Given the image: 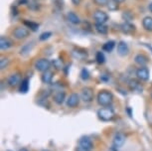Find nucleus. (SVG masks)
Instances as JSON below:
<instances>
[{
  "mask_svg": "<svg viewBox=\"0 0 152 151\" xmlns=\"http://www.w3.org/2000/svg\"><path fill=\"white\" fill-rule=\"evenodd\" d=\"M114 47H115V42L108 41V42L105 43V44H104V46H102V50H104V52L110 53L111 51L114 49Z\"/></svg>",
  "mask_w": 152,
  "mask_h": 151,
  "instance_id": "nucleus-22",
  "label": "nucleus"
},
{
  "mask_svg": "<svg viewBox=\"0 0 152 151\" xmlns=\"http://www.w3.org/2000/svg\"><path fill=\"white\" fill-rule=\"evenodd\" d=\"M151 98H152V93H151Z\"/></svg>",
  "mask_w": 152,
  "mask_h": 151,
  "instance_id": "nucleus-40",
  "label": "nucleus"
},
{
  "mask_svg": "<svg viewBox=\"0 0 152 151\" xmlns=\"http://www.w3.org/2000/svg\"><path fill=\"white\" fill-rule=\"evenodd\" d=\"M93 17H94V19L96 20V23H99V24H104L108 20V15L102 10L94 11Z\"/></svg>",
  "mask_w": 152,
  "mask_h": 151,
  "instance_id": "nucleus-5",
  "label": "nucleus"
},
{
  "mask_svg": "<svg viewBox=\"0 0 152 151\" xmlns=\"http://www.w3.org/2000/svg\"><path fill=\"white\" fill-rule=\"evenodd\" d=\"M94 29H96L97 33L102 34V35L107 34L108 31L107 26H105L104 24H99V23H96V25H94Z\"/></svg>",
  "mask_w": 152,
  "mask_h": 151,
  "instance_id": "nucleus-21",
  "label": "nucleus"
},
{
  "mask_svg": "<svg viewBox=\"0 0 152 151\" xmlns=\"http://www.w3.org/2000/svg\"><path fill=\"white\" fill-rule=\"evenodd\" d=\"M50 67H51V62L46 58L39 59L38 61H36V63H35V68L37 71H39V72L44 73L50 69Z\"/></svg>",
  "mask_w": 152,
  "mask_h": 151,
  "instance_id": "nucleus-4",
  "label": "nucleus"
},
{
  "mask_svg": "<svg viewBox=\"0 0 152 151\" xmlns=\"http://www.w3.org/2000/svg\"><path fill=\"white\" fill-rule=\"evenodd\" d=\"M128 85H129V88L132 90H142L141 85H140L137 81H135V80H131Z\"/></svg>",
  "mask_w": 152,
  "mask_h": 151,
  "instance_id": "nucleus-25",
  "label": "nucleus"
},
{
  "mask_svg": "<svg viewBox=\"0 0 152 151\" xmlns=\"http://www.w3.org/2000/svg\"><path fill=\"white\" fill-rule=\"evenodd\" d=\"M142 26L146 31H149V32H152V17H145L144 19L142 20Z\"/></svg>",
  "mask_w": 152,
  "mask_h": 151,
  "instance_id": "nucleus-15",
  "label": "nucleus"
},
{
  "mask_svg": "<svg viewBox=\"0 0 152 151\" xmlns=\"http://www.w3.org/2000/svg\"><path fill=\"white\" fill-rule=\"evenodd\" d=\"M125 142V135L121 132H118L113 137V145L115 147H121Z\"/></svg>",
  "mask_w": 152,
  "mask_h": 151,
  "instance_id": "nucleus-11",
  "label": "nucleus"
},
{
  "mask_svg": "<svg viewBox=\"0 0 152 151\" xmlns=\"http://www.w3.org/2000/svg\"><path fill=\"white\" fill-rule=\"evenodd\" d=\"M12 45H13V43L9 38H7V37H5V36H1V38H0V49L2 51L8 50L9 48L12 47Z\"/></svg>",
  "mask_w": 152,
  "mask_h": 151,
  "instance_id": "nucleus-12",
  "label": "nucleus"
},
{
  "mask_svg": "<svg viewBox=\"0 0 152 151\" xmlns=\"http://www.w3.org/2000/svg\"><path fill=\"white\" fill-rule=\"evenodd\" d=\"M65 99H66L65 92H58L55 93V96H54V101H55L56 104H62L63 102L65 101Z\"/></svg>",
  "mask_w": 152,
  "mask_h": 151,
  "instance_id": "nucleus-19",
  "label": "nucleus"
},
{
  "mask_svg": "<svg viewBox=\"0 0 152 151\" xmlns=\"http://www.w3.org/2000/svg\"><path fill=\"white\" fill-rule=\"evenodd\" d=\"M76 151H91V150H88V149H86V148H84V147H82V146H79L76 148Z\"/></svg>",
  "mask_w": 152,
  "mask_h": 151,
  "instance_id": "nucleus-34",
  "label": "nucleus"
},
{
  "mask_svg": "<svg viewBox=\"0 0 152 151\" xmlns=\"http://www.w3.org/2000/svg\"><path fill=\"white\" fill-rule=\"evenodd\" d=\"M19 151H28V150L26 149V148H21V149H20Z\"/></svg>",
  "mask_w": 152,
  "mask_h": 151,
  "instance_id": "nucleus-38",
  "label": "nucleus"
},
{
  "mask_svg": "<svg viewBox=\"0 0 152 151\" xmlns=\"http://www.w3.org/2000/svg\"><path fill=\"white\" fill-rule=\"evenodd\" d=\"M121 30L123 31L124 33L128 34V33H132L134 30H135V27L133 26V25H131L130 23H128V22H126L121 26Z\"/></svg>",
  "mask_w": 152,
  "mask_h": 151,
  "instance_id": "nucleus-23",
  "label": "nucleus"
},
{
  "mask_svg": "<svg viewBox=\"0 0 152 151\" xmlns=\"http://www.w3.org/2000/svg\"><path fill=\"white\" fill-rule=\"evenodd\" d=\"M128 53H129V47H128V45L124 41H120L117 44V54L121 57H124L127 56Z\"/></svg>",
  "mask_w": 152,
  "mask_h": 151,
  "instance_id": "nucleus-8",
  "label": "nucleus"
},
{
  "mask_svg": "<svg viewBox=\"0 0 152 151\" xmlns=\"http://www.w3.org/2000/svg\"><path fill=\"white\" fill-rule=\"evenodd\" d=\"M81 1H82V0H72V2H73L74 5H80Z\"/></svg>",
  "mask_w": 152,
  "mask_h": 151,
  "instance_id": "nucleus-35",
  "label": "nucleus"
},
{
  "mask_svg": "<svg viewBox=\"0 0 152 151\" xmlns=\"http://www.w3.org/2000/svg\"><path fill=\"white\" fill-rule=\"evenodd\" d=\"M32 43H29V44H27V45H25L24 47L22 48L21 50H20V54L21 55H26V54H28L31 51V48H32Z\"/></svg>",
  "mask_w": 152,
  "mask_h": 151,
  "instance_id": "nucleus-27",
  "label": "nucleus"
},
{
  "mask_svg": "<svg viewBox=\"0 0 152 151\" xmlns=\"http://www.w3.org/2000/svg\"><path fill=\"white\" fill-rule=\"evenodd\" d=\"M148 8H149V10H150V12L152 13V3H150V4H149Z\"/></svg>",
  "mask_w": 152,
  "mask_h": 151,
  "instance_id": "nucleus-37",
  "label": "nucleus"
},
{
  "mask_svg": "<svg viewBox=\"0 0 152 151\" xmlns=\"http://www.w3.org/2000/svg\"><path fill=\"white\" fill-rule=\"evenodd\" d=\"M113 1H115V2H117V3H122V2H124L125 0H113Z\"/></svg>",
  "mask_w": 152,
  "mask_h": 151,
  "instance_id": "nucleus-36",
  "label": "nucleus"
},
{
  "mask_svg": "<svg viewBox=\"0 0 152 151\" xmlns=\"http://www.w3.org/2000/svg\"><path fill=\"white\" fill-rule=\"evenodd\" d=\"M79 145L82 147L86 148V149H88V150H91L93 149V142L87 136H84V137H82L81 139L79 140Z\"/></svg>",
  "mask_w": 152,
  "mask_h": 151,
  "instance_id": "nucleus-13",
  "label": "nucleus"
},
{
  "mask_svg": "<svg viewBox=\"0 0 152 151\" xmlns=\"http://www.w3.org/2000/svg\"><path fill=\"white\" fill-rule=\"evenodd\" d=\"M136 76L138 80L143 82H146L149 80V77H150V74H149V70L146 67H140L137 69L136 71Z\"/></svg>",
  "mask_w": 152,
  "mask_h": 151,
  "instance_id": "nucleus-7",
  "label": "nucleus"
},
{
  "mask_svg": "<svg viewBox=\"0 0 152 151\" xmlns=\"http://www.w3.org/2000/svg\"><path fill=\"white\" fill-rule=\"evenodd\" d=\"M94 1L99 6H105L108 3V0H94Z\"/></svg>",
  "mask_w": 152,
  "mask_h": 151,
  "instance_id": "nucleus-33",
  "label": "nucleus"
},
{
  "mask_svg": "<svg viewBox=\"0 0 152 151\" xmlns=\"http://www.w3.org/2000/svg\"><path fill=\"white\" fill-rule=\"evenodd\" d=\"M7 151H12V150H7Z\"/></svg>",
  "mask_w": 152,
  "mask_h": 151,
  "instance_id": "nucleus-41",
  "label": "nucleus"
},
{
  "mask_svg": "<svg viewBox=\"0 0 152 151\" xmlns=\"http://www.w3.org/2000/svg\"><path fill=\"white\" fill-rule=\"evenodd\" d=\"M72 55H73L74 58L78 59V60H84L85 58H87L88 54L87 52H85V51H83V52H81L80 50H74L73 52H72Z\"/></svg>",
  "mask_w": 152,
  "mask_h": 151,
  "instance_id": "nucleus-20",
  "label": "nucleus"
},
{
  "mask_svg": "<svg viewBox=\"0 0 152 151\" xmlns=\"http://www.w3.org/2000/svg\"><path fill=\"white\" fill-rule=\"evenodd\" d=\"M82 99L86 102H91L94 99V90L91 88L86 87L82 90L81 93Z\"/></svg>",
  "mask_w": 152,
  "mask_h": 151,
  "instance_id": "nucleus-6",
  "label": "nucleus"
},
{
  "mask_svg": "<svg viewBox=\"0 0 152 151\" xmlns=\"http://www.w3.org/2000/svg\"><path fill=\"white\" fill-rule=\"evenodd\" d=\"M24 25L28 29H30L32 31H37L39 29V24L35 23V22H32V21H24Z\"/></svg>",
  "mask_w": 152,
  "mask_h": 151,
  "instance_id": "nucleus-24",
  "label": "nucleus"
},
{
  "mask_svg": "<svg viewBox=\"0 0 152 151\" xmlns=\"http://www.w3.org/2000/svg\"><path fill=\"white\" fill-rule=\"evenodd\" d=\"M7 82L10 87H16L17 85L21 82V77H20V74H18V73L12 74V75L8 78Z\"/></svg>",
  "mask_w": 152,
  "mask_h": 151,
  "instance_id": "nucleus-10",
  "label": "nucleus"
},
{
  "mask_svg": "<svg viewBox=\"0 0 152 151\" xmlns=\"http://www.w3.org/2000/svg\"><path fill=\"white\" fill-rule=\"evenodd\" d=\"M29 80L28 79H24L22 80L21 82H20V88H19V92L22 93H26L28 90H29Z\"/></svg>",
  "mask_w": 152,
  "mask_h": 151,
  "instance_id": "nucleus-17",
  "label": "nucleus"
},
{
  "mask_svg": "<svg viewBox=\"0 0 152 151\" xmlns=\"http://www.w3.org/2000/svg\"><path fill=\"white\" fill-rule=\"evenodd\" d=\"M42 151H49V150H42Z\"/></svg>",
  "mask_w": 152,
  "mask_h": 151,
  "instance_id": "nucleus-39",
  "label": "nucleus"
},
{
  "mask_svg": "<svg viewBox=\"0 0 152 151\" xmlns=\"http://www.w3.org/2000/svg\"><path fill=\"white\" fill-rule=\"evenodd\" d=\"M113 101V93L108 90H100L97 93V102L102 107H110Z\"/></svg>",
  "mask_w": 152,
  "mask_h": 151,
  "instance_id": "nucleus-1",
  "label": "nucleus"
},
{
  "mask_svg": "<svg viewBox=\"0 0 152 151\" xmlns=\"http://www.w3.org/2000/svg\"><path fill=\"white\" fill-rule=\"evenodd\" d=\"M42 81L44 84H51L53 81V73L49 70L44 72L42 76Z\"/></svg>",
  "mask_w": 152,
  "mask_h": 151,
  "instance_id": "nucleus-18",
  "label": "nucleus"
},
{
  "mask_svg": "<svg viewBox=\"0 0 152 151\" xmlns=\"http://www.w3.org/2000/svg\"><path fill=\"white\" fill-rule=\"evenodd\" d=\"M9 59L8 58H1V60H0V69H1V71L5 70L6 68L8 67V65H9Z\"/></svg>",
  "mask_w": 152,
  "mask_h": 151,
  "instance_id": "nucleus-26",
  "label": "nucleus"
},
{
  "mask_svg": "<svg viewBox=\"0 0 152 151\" xmlns=\"http://www.w3.org/2000/svg\"><path fill=\"white\" fill-rule=\"evenodd\" d=\"M12 34L14 38H16L17 40H22L27 38L30 35V31L27 27H17L14 29Z\"/></svg>",
  "mask_w": 152,
  "mask_h": 151,
  "instance_id": "nucleus-3",
  "label": "nucleus"
},
{
  "mask_svg": "<svg viewBox=\"0 0 152 151\" xmlns=\"http://www.w3.org/2000/svg\"><path fill=\"white\" fill-rule=\"evenodd\" d=\"M81 78L84 80V81H88L90 79V73L87 69H83L81 72Z\"/></svg>",
  "mask_w": 152,
  "mask_h": 151,
  "instance_id": "nucleus-30",
  "label": "nucleus"
},
{
  "mask_svg": "<svg viewBox=\"0 0 152 151\" xmlns=\"http://www.w3.org/2000/svg\"><path fill=\"white\" fill-rule=\"evenodd\" d=\"M96 62L99 63V64H104L105 62V57L104 55V53L102 52H97L96 55Z\"/></svg>",
  "mask_w": 152,
  "mask_h": 151,
  "instance_id": "nucleus-28",
  "label": "nucleus"
},
{
  "mask_svg": "<svg viewBox=\"0 0 152 151\" xmlns=\"http://www.w3.org/2000/svg\"><path fill=\"white\" fill-rule=\"evenodd\" d=\"M135 63L136 64L140 65V67H145V65L148 64V58L143 54H138V55L135 56Z\"/></svg>",
  "mask_w": 152,
  "mask_h": 151,
  "instance_id": "nucleus-14",
  "label": "nucleus"
},
{
  "mask_svg": "<svg viewBox=\"0 0 152 151\" xmlns=\"http://www.w3.org/2000/svg\"><path fill=\"white\" fill-rule=\"evenodd\" d=\"M51 36H52V33H51V32H44V33H42L41 35H40L39 39L41 40V41H45V40L50 38Z\"/></svg>",
  "mask_w": 152,
  "mask_h": 151,
  "instance_id": "nucleus-31",
  "label": "nucleus"
},
{
  "mask_svg": "<svg viewBox=\"0 0 152 151\" xmlns=\"http://www.w3.org/2000/svg\"><path fill=\"white\" fill-rule=\"evenodd\" d=\"M107 8L111 11L113 10H117L118 9V3L115 1H113V0H111V1H108L107 3Z\"/></svg>",
  "mask_w": 152,
  "mask_h": 151,
  "instance_id": "nucleus-29",
  "label": "nucleus"
},
{
  "mask_svg": "<svg viewBox=\"0 0 152 151\" xmlns=\"http://www.w3.org/2000/svg\"><path fill=\"white\" fill-rule=\"evenodd\" d=\"M80 104V96L78 93H72L67 99V105L69 107H76Z\"/></svg>",
  "mask_w": 152,
  "mask_h": 151,
  "instance_id": "nucleus-9",
  "label": "nucleus"
},
{
  "mask_svg": "<svg viewBox=\"0 0 152 151\" xmlns=\"http://www.w3.org/2000/svg\"><path fill=\"white\" fill-rule=\"evenodd\" d=\"M97 116L102 121H110L113 118L114 112L110 107H102L97 110Z\"/></svg>",
  "mask_w": 152,
  "mask_h": 151,
  "instance_id": "nucleus-2",
  "label": "nucleus"
},
{
  "mask_svg": "<svg viewBox=\"0 0 152 151\" xmlns=\"http://www.w3.org/2000/svg\"><path fill=\"white\" fill-rule=\"evenodd\" d=\"M53 65L55 66V68L57 70H61V69H63V64H62V62L60 61V60H54L53 61Z\"/></svg>",
  "mask_w": 152,
  "mask_h": 151,
  "instance_id": "nucleus-32",
  "label": "nucleus"
},
{
  "mask_svg": "<svg viewBox=\"0 0 152 151\" xmlns=\"http://www.w3.org/2000/svg\"><path fill=\"white\" fill-rule=\"evenodd\" d=\"M67 18H68V20L71 22L72 24L77 25V24L81 23V19H80V17L77 15L76 13H74V12H69L68 15H67Z\"/></svg>",
  "mask_w": 152,
  "mask_h": 151,
  "instance_id": "nucleus-16",
  "label": "nucleus"
}]
</instances>
